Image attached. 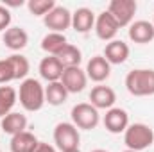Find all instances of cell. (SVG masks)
<instances>
[{
    "label": "cell",
    "mask_w": 154,
    "mask_h": 152,
    "mask_svg": "<svg viewBox=\"0 0 154 152\" xmlns=\"http://www.w3.org/2000/svg\"><path fill=\"white\" fill-rule=\"evenodd\" d=\"M125 88L134 97H151L154 95V70L152 68H136L125 75Z\"/></svg>",
    "instance_id": "1"
},
{
    "label": "cell",
    "mask_w": 154,
    "mask_h": 152,
    "mask_svg": "<svg viewBox=\"0 0 154 152\" xmlns=\"http://www.w3.org/2000/svg\"><path fill=\"white\" fill-rule=\"evenodd\" d=\"M18 99L25 111H39L45 104V88L38 79H25L20 84Z\"/></svg>",
    "instance_id": "2"
},
{
    "label": "cell",
    "mask_w": 154,
    "mask_h": 152,
    "mask_svg": "<svg viewBox=\"0 0 154 152\" xmlns=\"http://www.w3.org/2000/svg\"><path fill=\"white\" fill-rule=\"evenodd\" d=\"M124 143L129 150L142 152L154 143V131L147 123H131L124 132Z\"/></svg>",
    "instance_id": "3"
},
{
    "label": "cell",
    "mask_w": 154,
    "mask_h": 152,
    "mask_svg": "<svg viewBox=\"0 0 154 152\" xmlns=\"http://www.w3.org/2000/svg\"><path fill=\"white\" fill-rule=\"evenodd\" d=\"M72 123L75 125L77 129H84V131H91L99 125L100 122V114L99 109L93 108L90 102H81L75 104L72 108Z\"/></svg>",
    "instance_id": "4"
},
{
    "label": "cell",
    "mask_w": 154,
    "mask_h": 152,
    "mask_svg": "<svg viewBox=\"0 0 154 152\" xmlns=\"http://www.w3.org/2000/svg\"><path fill=\"white\" fill-rule=\"evenodd\" d=\"M54 141L61 152L79 149V141H81L79 129L70 122H59L54 129Z\"/></svg>",
    "instance_id": "5"
},
{
    "label": "cell",
    "mask_w": 154,
    "mask_h": 152,
    "mask_svg": "<svg viewBox=\"0 0 154 152\" xmlns=\"http://www.w3.org/2000/svg\"><path fill=\"white\" fill-rule=\"evenodd\" d=\"M136 9H138L136 0H111L108 5V13L115 18L118 27L131 25Z\"/></svg>",
    "instance_id": "6"
},
{
    "label": "cell",
    "mask_w": 154,
    "mask_h": 152,
    "mask_svg": "<svg viewBox=\"0 0 154 152\" xmlns=\"http://www.w3.org/2000/svg\"><path fill=\"white\" fill-rule=\"evenodd\" d=\"M43 23L47 29H50V32L65 34V31L72 27V13L63 5H56L47 16H43Z\"/></svg>",
    "instance_id": "7"
},
{
    "label": "cell",
    "mask_w": 154,
    "mask_h": 152,
    "mask_svg": "<svg viewBox=\"0 0 154 152\" xmlns=\"http://www.w3.org/2000/svg\"><path fill=\"white\" fill-rule=\"evenodd\" d=\"M102 122L106 131H109L111 134H120V132H125V129L129 127V114L122 108H111L106 111Z\"/></svg>",
    "instance_id": "8"
},
{
    "label": "cell",
    "mask_w": 154,
    "mask_h": 152,
    "mask_svg": "<svg viewBox=\"0 0 154 152\" xmlns=\"http://www.w3.org/2000/svg\"><path fill=\"white\" fill-rule=\"evenodd\" d=\"M95 32H97V38L102 39V41H113L118 32V23L115 22V18L108 13V11H102L97 18H95Z\"/></svg>",
    "instance_id": "9"
},
{
    "label": "cell",
    "mask_w": 154,
    "mask_h": 152,
    "mask_svg": "<svg viewBox=\"0 0 154 152\" xmlns=\"http://www.w3.org/2000/svg\"><path fill=\"white\" fill-rule=\"evenodd\" d=\"M61 82H63V86L66 88L68 93H81L86 88L88 77H86V72L81 70L79 66H72V68H65Z\"/></svg>",
    "instance_id": "10"
},
{
    "label": "cell",
    "mask_w": 154,
    "mask_h": 152,
    "mask_svg": "<svg viewBox=\"0 0 154 152\" xmlns=\"http://www.w3.org/2000/svg\"><path fill=\"white\" fill-rule=\"evenodd\" d=\"M86 77L93 82H102L111 75V65L106 61L104 56H93L86 65Z\"/></svg>",
    "instance_id": "11"
},
{
    "label": "cell",
    "mask_w": 154,
    "mask_h": 152,
    "mask_svg": "<svg viewBox=\"0 0 154 152\" xmlns=\"http://www.w3.org/2000/svg\"><path fill=\"white\" fill-rule=\"evenodd\" d=\"M115 100H116L115 90L109 88V86L99 84L90 91V104L97 109H111Z\"/></svg>",
    "instance_id": "12"
},
{
    "label": "cell",
    "mask_w": 154,
    "mask_h": 152,
    "mask_svg": "<svg viewBox=\"0 0 154 152\" xmlns=\"http://www.w3.org/2000/svg\"><path fill=\"white\" fill-rule=\"evenodd\" d=\"M63 72H65V66L59 63V59L56 56H47L39 63V75L43 77L47 82H57V81H61Z\"/></svg>",
    "instance_id": "13"
},
{
    "label": "cell",
    "mask_w": 154,
    "mask_h": 152,
    "mask_svg": "<svg viewBox=\"0 0 154 152\" xmlns=\"http://www.w3.org/2000/svg\"><path fill=\"white\" fill-rule=\"evenodd\" d=\"M129 39L138 43V45L151 43L154 39V25L151 22H147V20L133 22L129 25Z\"/></svg>",
    "instance_id": "14"
},
{
    "label": "cell",
    "mask_w": 154,
    "mask_h": 152,
    "mask_svg": "<svg viewBox=\"0 0 154 152\" xmlns=\"http://www.w3.org/2000/svg\"><path fill=\"white\" fill-rule=\"evenodd\" d=\"M104 57L109 65H122L129 57V45L122 39H113L104 48Z\"/></svg>",
    "instance_id": "15"
},
{
    "label": "cell",
    "mask_w": 154,
    "mask_h": 152,
    "mask_svg": "<svg viewBox=\"0 0 154 152\" xmlns=\"http://www.w3.org/2000/svg\"><path fill=\"white\" fill-rule=\"evenodd\" d=\"M72 27L77 32L86 34L95 27V14L88 7H79L75 13H72Z\"/></svg>",
    "instance_id": "16"
},
{
    "label": "cell",
    "mask_w": 154,
    "mask_h": 152,
    "mask_svg": "<svg viewBox=\"0 0 154 152\" xmlns=\"http://www.w3.org/2000/svg\"><path fill=\"white\" fill-rule=\"evenodd\" d=\"M0 127H2V131H4L5 134L14 136V134H20V132L25 131V127H27V118H25V114L13 111V113L5 114V116L2 118Z\"/></svg>",
    "instance_id": "17"
},
{
    "label": "cell",
    "mask_w": 154,
    "mask_h": 152,
    "mask_svg": "<svg viewBox=\"0 0 154 152\" xmlns=\"http://www.w3.org/2000/svg\"><path fill=\"white\" fill-rule=\"evenodd\" d=\"M4 43L7 48L11 50H22L27 47L29 43V34L25 32V29L22 27H9L5 32H4Z\"/></svg>",
    "instance_id": "18"
},
{
    "label": "cell",
    "mask_w": 154,
    "mask_h": 152,
    "mask_svg": "<svg viewBox=\"0 0 154 152\" xmlns=\"http://www.w3.org/2000/svg\"><path fill=\"white\" fill-rule=\"evenodd\" d=\"M38 143V138L32 132L23 131L20 134L11 136V152H34Z\"/></svg>",
    "instance_id": "19"
},
{
    "label": "cell",
    "mask_w": 154,
    "mask_h": 152,
    "mask_svg": "<svg viewBox=\"0 0 154 152\" xmlns=\"http://www.w3.org/2000/svg\"><path fill=\"white\" fill-rule=\"evenodd\" d=\"M66 45H68L66 36L61 34V32H48V34H45L43 39H41V48L48 56H57Z\"/></svg>",
    "instance_id": "20"
},
{
    "label": "cell",
    "mask_w": 154,
    "mask_h": 152,
    "mask_svg": "<svg viewBox=\"0 0 154 152\" xmlns=\"http://www.w3.org/2000/svg\"><path fill=\"white\" fill-rule=\"evenodd\" d=\"M66 99H68V91L61 81L48 82V86L45 88V102H48L50 106H61L66 102Z\"/></svg>",
    "instance_id": "21"
},
{
    "label": "cell",
    "mask_w": 154,
    "mask_h": 152,
    "mask_svg": "<svg viewBox=\"0 0 154 152\" xmlns=\"http://www.w3.org/2000/svg\"><path fill=\"white\" fill-rule=\"evenodd\" d=\"M16 100H18V93L13 86H0V118L13 113Z\"/></svg>",
    "instance_id": "22"
},
{
    "label": "cell",
    "mask_w": 154,
    "mask_h": 152,
    "mask_svg": "<svg viewBox=\"0 0 154 152\" xmlns=\"http://www.w3.org/2000/svg\"><path fill=\"white\" fill-rule=\"evenodd\" d=\"M56 57L59 59V63H61L65 68L79 66L81 61H82V54H81V50L77 48L75 45H72V43H68V45H66V47H65Z\"/></svg>",
    "instance_id": "23"
},
{
    "label": "cell",
    "mask_w": 154,
    "mask_h": 152,
    "mask_svg": "<svg viewBox=\"0 0 154 152\" xmlns=\"http://www.w3.org/2000/svg\"><path fill=\"white\" fill-rule=\"evenodd\" d=\"M7 59H9L11 66H13L14 79H23V81H25V77H27L29 70H31V65H29L27 57L22 56V54H13V56H9Z\"/></svg>",
    "instance_id": "24"
},
{
    "label": "cell",
    "mask_w": 154,
    "mask_h": 152,
    "mask_svg": "<svg viewBox=\"0 0 154 152\" xmlns=\"http://www.w3.org/2000/svg\"><path fill=\"white\" fill-rule=\"evenodd\" d=\"M27 7L34 16H47L56 7V0H29Z\"/></svg>",
    "instance_id": "25"
},
{
    "label": "cell",
    "mask_w": 154,
    "mask_h": 152,
    "mask_svg": "<svg viewBox=\"0 0 154 152\" xmlns=\"http://www.w3.org/2000/svg\"><path fill=\"white\" fill-rule=\"evenodd\" d=\"M9 81H14V72L9 63V59H0V84H5Z\"/></svg>",
    "instance_id": "26"
},
{
    "label": "cell",
    "mask_w": 154,
    "mask_h": 152,
    "mask_svg": "<svg viewBox=\"0 0 154 152\" xmlns=\"http://www.w3.org/2000/svg\"><path fill=\"white\" fill-rule=\"evenodd\" d=\"M9 25H11V13H9L7 7L0 5V31L5 32L9 29Z\"/></svg>",
    "instance_id": "27"
},
{
    "label": "cell",
    "mask_w": 154,
    "mask_h": 152,
    "mask_svg": "<svg viewBox=\"0 0 154 152\" xmlns=\"http://www.w3.org/2000/svg\"><path fill=\"white\" fill-rule=\"evenodd\" d=\"M34 152H56V149H54L52 145L45 143V141H39V143H38V147L34 149Z\"/></svg>",
    "instance_id": "28"
},
{
    "label": "cell",
    "mask_w": 154,
    "mask_h": 152,
    "mask_svg": "<svg viewBox=\"0 0 154 152\" xmlns=\"http://www.w3.org/2000/svg\"><path fill=\"white\" fill-rule=\"evenodd\" d=\"M91 152H108V150H104V149H95V150H91Z\"/></svg>",
    "instance_id": "29"
},
{
    "label": "cell",
    "mask_w": 154,
    "mask_h": 152,
    "mask_svg": "<svg viewBox=\"0 0 154 152\" xmlns=\"http://www.w3.org/2000/svg\"><path fill=\"white\" fill-rule=\"evenodd\" d=\"M66 152H81L79 149H74V150H66Z\"/></svg>",
    "instance_id": "30"
},
{
    "label": "cell",
    "mask_w": 154,
    "mask_h": 152,
    "mask_svg": "<svg viewBox=\"0 0 154 152\" xmlns=\"http://www.w3.org/2000/svg\"><path fill=\"white\" fill-rule=\"evenodd\" d=\"M124 152H134V150H129V149H127V150H124Z\"/></svg>",
    "instance_id": "31"
},
{
    "label": "cell",
    "mask_w": 154,
    "mask_h": 152,
    "mask_svg": "<svg viewBox=\"0 0 154 152\" xmlns=\"http://www.w3.org/2000/svg\"><path fill=\"white\" fill-rule=\"evenodd\" d=\"M152 25H154V20H152Z\"/></svg>",
    "instance_id": "32"
}]
</instances>
